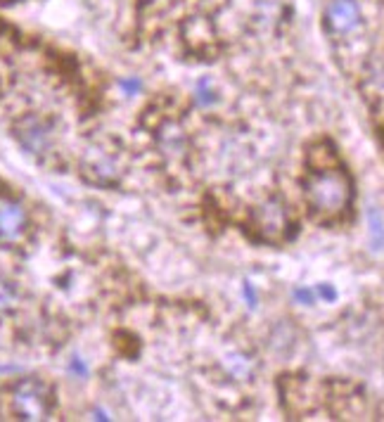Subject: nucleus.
<instances>
[{"label":"nucleus","instance_id":"9","mask_svg":"<svg viewBox=\"0 0 384 422\" xmlns=\"http://www.w3.org/2000/svg\"><path fill=\"white\" fill-rule=\"evenodd\" d=\"M14 304H17V290L12 283L0 278V311H10Z\"/></svg>","mask_w":384,"mask_h":422},{"label":"nucleus","instance_id":"6","mask_svg":"<svg viewBox=\"0 0 384 422\" xmlns=\"http://www.w3.org/2000/svg\"><path fill=\"white\" fill-rule=\"evenodd\" d=\"M361 24V5L356 0H332L325 10V26L332 36H346Z\"/></svg>","mask_w":384,"mask_h":422},{"label":"nucleus","instance_id":"13","mask_svg":"<svg viewBox=\"0 0 384 422\" xmlns=\"http://www.w3.org/2000/svg\"><path fill=\"white\" fill-rule=\"evenodd\" d=\"M294 297H297L299 301H306V304H313V294H311L309 290H297Z\"/></svg>","mask_w":384,"mask_h":422},{"label":"nucleus","instance_id":"4","mask_svg":"<svg viewBox=\"0 0 384 422\" xmlns=\"http://www.w3.org/2000/svg\"><path fill=\"white\" fill-rule=\"evenodd\" d=\"M254 228L259 233L261 240L266 242H284L294 230L292 223V214L287 202H282L280 197H270L254 211Z\"/></svg>","mask_w":384,"mask_h":422},{"label":"nucleus","instance_id":"1","mask_svg":"<svg viewBox=\"0 0 384 422\" xmlns=\"http://www.w3.org/2000/svg\"><path fill=\"white\" fill-rule=\"evenodd\" d=\"M304 197L311 214L318 221H339L344 219L353 202V183L344 168L337 164L311 166L304 175Z\"/></svg>","mask_w":384,"mask_h":422},{"label":"nucleus","instance_id":"12","mask_svg":"<svg viewBox=\"0 0 384 422\" xmlns=\"http://www.w3.org/2000/svg\"><path fill=\"white\" fill-rule=\"evenodd\" d=\"M121 86H124L126 93H135V90L140 88V81H135V79H126V81H121Z\"/></svg>","mask_w":384,"mask_h":422},{"label":"nucleus","instance_id":"7","mask_svg":"<svg viewBox=\"0 0 384 422\" xmlns=\"http://www.w3.org/2000/svg\"><path fill=\"white\" fill-rule=\"evenodd\" d=\"M26 228V211L19 202L10 197H0V240L14 242L19 240Z\"/></svg>","mask_w":384,"mask_h":422},{"label":"nucleus","instance_id":"11","mask_svg":"<svg viewBox=\"0 0 384 422\" xmlns=\"http://www.w3.org/2000/svg\"><path fill=\"white\" fill-rule=\"evenodd\" d=\"M318 294H320L323 299H327V301H334V297H337L332 287H327V285H320V287H318Z\"/></svg>","mask_w":384,"mask_h":422},{"label":"nucleus","instance_id":"2","mask_svg":"<svg viewBox=\"0 0 384 422\" xmlns=\"http://www.w3.org/2000/svg\"><path fill=\"white\" fill-rule=\"evenodd\" d=\"M10 406L19 420H46L53 411V391L41 379L26 377L14 384Z\"/></svg>","mask_w":384,"mask_h":422},{"label":"nucleus","instance_id":"5","mask_svg":"<svg viewBox=\"0 0 384 422\" xmlns=\"http://www.w3.org/2000/svg\"><path fill=\"white\" fill-rule=\"evenodd\" d=\"M14 138H17L19 145L31 154H46L50 147H53L55 133H53L50 121L28 114L14 124Z\"/></svg>","mask_w":384,"mask_h":422},{"label":"nucleus","instance_id":"8","mask_svg":"<svg viewBox=\"0 0 384 422\" xmlns=\"http://www.w3.org/2000/svg\"><path fill=\"white\" fill-rule=\"evenodd\" d=\"M368 219H370V237H373V247L382 249L384 247V223H382L380 211L373 209Z\"/></svg>","mask_w":384,"mask_h":422},{"label":"nucleus","instance_id":"10","mask_svg":"<svg viewBox=\"0 0 384 422\" xmlns=\"http://www.w3.org/2000/svg\"><path fill=\"white\" fill-rule=\"evenodd\" d=\"M197 100L202 102V104H211V102H216V90L211 88L209 79L199 81V86H197Z\"/></svg>","mask_w":384,"mask_h":422},{"label":"nucleus","instance_id":"3","mask_svg":"<svg viewBox=\"0 0 384 422\" xmlns=\"http://www.w3.org/2000/svg\"><path fill=\"white\" fill-rule=\"evenodd\" d=\"M83 178L95 183V185H117L124 175V164H121V154L112 150L107 143H95L88 147L81 161Z\"/></svg>","mask_w":384,"mask_h":422}]
</instances>
